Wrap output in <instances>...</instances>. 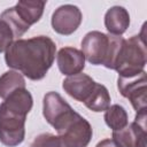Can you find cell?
I'll return each mask as SVG.
<instances>
[{
	"instance_id": "obj_1",
	"label": "cell",
	"mask_w": 147,
	"mask_h": 147,
	"mask_svg": "<svg viewBox=\"0 0 147 147\" xmlns=\"http://www.w3.org/2000/svg\"><path fill=\"white\" fill-rule=\"evenodd\" d=\"M56 53L55 42L46 36L15 40L6 51L9 68L21 71L32 80L42 79L52 67Z\"/></svg>"
},
{
	"instance_id": "obj_2",
	"label": "cell",
	"mask_w": 147,
	"mask_h": 147,
	"mask_svg": "<svg viewBox=\"0 0 147 147\" xmlns=\"http://www.w3.org/2000/svg\"><path fill=\"white\" fill-rule=\"evenodd\" d=\"M33 105L32 95L26 88L9 94L0 105V141L15 147L24 140L25 118Z\"/></svg>"
},
{
	"instance_id": "obj_3",
	"label": "cell",
	"mask_w": 147,
	"mask_h": 147,
	"mask_svg": "<svg viewBox=\"0 0 147 147\" xmlns=\"http://www.w3.org/2000/svg\"><path fill=\"white\" fill-rule=\"evenodd\" d=\"M146 57L145 37H142V34L132 36L124 40L114 70L118 72V77L137 76L144 71Z\"/></svg>"
},
{
	"instance_id": "obj_4",
	"label": "cell",
	"mask_w": 147,
	"mask_h": 147,
	"mask_svg": "<svg viewBox=\"0 0 147 147\" xmlns=\"http://www.w3.org/2000/svg\"><path fill=\"white\" fill-rule=\"evenodd\" d=\"M42 114L48 124H51L57 133L77 115V113L65 102V100L56 92H48L44 96Z\"/></svg>"
},
{
	"instance_id": "obj_5",
	"label": "cell",
	"mask_w": 147,
	"mask_h": 147,
	"mask_svg": "<svg viewBox=\"0 0 147 147\" xmlns=\"http://www.w3.org/2000/svg\"><path fill=\"white\" fill-rule=\"evenodd\" d=\"M146 109L138 111L131 124L113 131V140L118 147H146Z\"/></svg>"
},
{
	"instance_id": "obj_6",
	"label": "cell",
	"mask_w": 147,
	"mask_h": 147,
	"mask_svg": "<svg viewBox=\"0 0 147 147\" xmlns=\"http://www.w3.org/2000/svg\"><path fill=\"white\" fill-rule=\"evenodd\" d=\"M147 76L146 72L142 71L137 76L132 77H118L117 87L119 93L130 100L134 110L141 111L146 109L147 105Z\"/></svg>"
},
{
	"instance_id": "obj_7",
	"label": "cell",
	"mask_w": 147,
	"mask_h": 147,
	"mask_svg": "<svg viewBox=\"0 0 147 147\" xmlns=\"http://www.w3.org/2000/svg\"><path fill=\"white\" fill-rule=\"evenodd\" d=\"M109 45V34H105L100 31H91L86 33L82 40V52L90 63L94 65H105Z\"/></svg>"
},
{
	"instance_id": "obj_8",
	"label": "cell",
	"mask_w": 147,
	"mask_h": 147,
	"mask_svg": "<svg viewBox=\"0 0 147 147\" xmlns=\"http://www.w3.org/2000/svg\"><path fill=\"white\" fill-rule=\"evenodd\" d=\"M92 134L93 131L91 124L79 114H77L59 132V137L62 139L65 147H86Z\"/></svg>"
},
{
	"instance_id": "obj_9",
	"label": "cell",
	"mask_w": 147,
	"mask_h": 147,
	"mask_svg": "<svg viewBox=\"0 0 147 147\" xmlns=\"http://www.w3.org/2000/svg\"><path fill=\"white\" fill-rule=\"evenodd\" d=\"M83 15L80 9L74 5L60 6L52 15V26L55 32L69 36L74 33L80 25Z\"/></svg>"
},
{
	"instance_id": "obj_10",
	"label": "cell",
	"mask_w": 147,
	"mask_h": 147,
	"mask_svg": "<svg viewBox=\"0 0 147 147\" xmlns=\"http://www.w3.org/2000/svg\"><path fill=\"white\" fill-rule=\"evenodd\" d=\"M95 84L96 83L88 75L79 72L65 78L62 83V87L70 96L77 101L85 102L92 93Z\"/></svg>"
},
{
	"instance_id": "obj_11",
	"label": "cell",
	"mask_w": 147,
	"mask_h": 147,
	"mask_svg": "<svg viewBox=\"0 0 147 147\" xmlns=\"http://www.w3.org/2000/svg\"><path fill=\"white\" fill-rule=\"evenodd\" d=\"M56 62L60 71L65 76L79 74L85 67V56L75 47H63L59 51Z\"/></svg>"
},
{
	"instance_id": "obj_12",
	"label": "cell",
	"mask_w": 147,
	"mask_h": 147,
	"mask_svg": "<svg viewBox=\"0 0 147 147\" xmlns=\"http://www.w3.org/2000/svg\"><path fill=\"white\" fill-rule=\"evenodd\" d=\"M105 25L110 34L121 36L130 25V15L124 7L114 6L105 15Z\"/></svg>"
},
{
	"instance_id": "obj_13",
	"label": "cell",
	"mask_w": 147,
	"mask_h": 147,
	"mask_svg": "<svg viewBox=\"0 0 147 147\" xmlns=\"http://www.w3.org/2000/svg\"><path fill=\"white\" fill-rule=\"evenodd\" d=\"M45 5H46L45 1L22 0L16 3L15 9H16L17 14L20 15V17L28 25H32L40 20V17L44 13Z\"/></svg>"
},
{
	"instance_id": "obj_14",
	"label": "cell",
	"mask_w": 147,
	"mask_h": 147,
	"mask_svg": "<svg viewBox=\"0 0 147 147\" xmlns=\"http://www.w3.org/2000/svg\"><path fill=\"white\" fill-rule=\"evenodd\" d=\"M84 103L92 111H106L110 107V95L106 86L96 83L92 93Z\"/></svg>"
},
{
	"instance_id": "obj_15",
	"label": "cell",
	"mask_w": 147,
	"mask_h": 147,
	"mask_svg": "<svg viewBox=\"0 0 147 147\" xmlns=\"http://www.w3.org/2000/svg\"><path fill=\"white\" fill-rule=\"evenodd\" d=\"M25 88V80L22 74L15 70H9L0 77V98L6 99L14 91Z\"/></svg>"
},
{
	"instance_id": "obj_16",
	"label": "cell",
	"mask_w": 147,
	"mask_h": 147,
	"mask_svg": "<svg viewBox=\"0 0 147 147\" xmlns=\"http://www.w3.org/2000/svg\"><path fill=\"white\" fill-rule=\"evenodd\" d=\"M106 124L113 129V131L121 130L127 125V114L126 110L119 105L110 106L105 114Z\"/></svg>"
},
{
	"instance_id": "obj_17",
	"label": "cell",
	"mask_w": 147,
	"mask_h": 147,
	"mask_svg": "<svg viewBox=\"0 0 147 147\" xmlns=\"http://www.w3.org/2000/svg\"><path fill=\"white\" fill-rule=\"evenodd\" d=\"M0 20L5 21L9 28L11 29L15 38L17 37H21L23 36L30 28V25H28L21 17L20 15L17 14L15 7H11V8H8L6 9L1 15H0Z\"/></svg>"
},
{
	"instance_id": "obj_18",
	"label": "cell",
	"mask_w": 147,
	"mask_h": 147,
	"mask_svg": "<svg viewBox=\"0 0 147 147\" xmlns=\"http://www.w3.org/2000/svg\"><path fill=\"white\" fill-rule=\"evenodd\" d=\"M31 147H65V145L63 144L62 139L59 136H54L51 133H42L33 140Z\"/></svg>"
},
{
	"instance_id": "obj_19",
	"label": "cell",
	"mask_w": 147,
	"mask_h": 147,
	"mask_svg": "<svg viewBox=\"0 0 147 147\" xmlns=\"http://www.w3.org/2000/svg\"><path fill=\"white\" fill-rule=\"evenodd\" d=\"M14 38L15 36L9 25L5 21L0 20V53L7 51V48L14 42Z\"/></svg>"
},
{
	"instance_id": "obj_20",
	"label": "cell",
	"mask_w": 147,
	"mask_h": 147,
	"mask_svg": "<svg viewBox=\"0 0 147 147\" xmlns=\"http://www.w3.org/2000/svg\"><path fill=\"white\" fill-rule=\"evenodd\" d=\"M95 147H118L116 145V142L113 139H103L100 142H98V145Z\"/></svg>"
}]
</instances>
